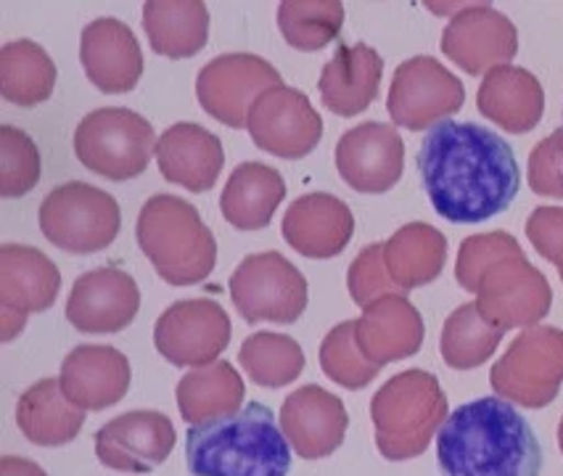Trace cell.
<instances>
[{
  "label": "cell",
  "mask_w": 563,
  "mask_h": 476,
  "mask_svg": "<svg viewBox=\"0 0 563 476\" xmlns=\"http://www.w3.org/2000/svg\"><path fill=\"white\" fill-rule=\"evenodd\" d=\"M418 173L434 212L455 225L506 212L521 186L514 148L476 122L444 120L431 128L418 152Z\"/></svg>",
  "instance_id": "cell-1"
},
{
  "label": "cell",
  "mask_w": 563,
  "mask_h": 476,
  "mask_svg": "<svg viewBox=\"0 0 563 476\" xmlns=\"http://www.w3.org/2000/svg\"><path fill=\"white\" fill-rule=\"evenodd\" d=\"M437 463L442 476H540L542 447L508 400L479 397L442 423Z\"/></svg>",
  "instance_id": "cell-2"
},
{
  "label": "cell",
  "mask_w": 563,
  "mask_h": 476,
  "mask_svg": "<svg viewBox=\"0 0 563 476\" xmlns=\"http://www.w3.org/2000/svg\"><path fill=\"white\" fill-rule=\"evenodd\" d=\"M188 476H289L291 447L262 402H249L186 434Z\"/></svg>",
  "instance_id": "cell-3"
},
{
  "label": "cell",
  "mask_w": 563,
  "mask_h": 476,
  "mask_svg": "<svg viewBox=\"0 0 563 476\" xmlns=\"http://www.w3.org/2000/svg\"><path fill=\"white\" fill-rule=\"evenodd\" d=\"M135 239L169 286H194L212 276L218 241L191 201L156 193L141 207Z\"/></svg>",
  "instance_id": "cell-4"
},
{
  "label": "cell",
  "mask_w": 563,
  "mask_h": 476,
  "mask_svg": "<svg viewBox=\"0 0 563 476\" xmlns=\"http://www.w3.org/2000/svg\"><path fill=\"white\" fill-rule=\"evenodd\" d=\"M448 416V397L434 374L410 368L391 376L371 400L378 453L386 461L418 458L440 434Z\"/></svg>",
  "instance_id": "cell-5"
},
{
  "label": "cell",
  "mask_w": 563,
  "mask_h": 476,
  "mask_svg": "<svg viewBox=\"0 0 563 476\" xmlns=\"http://www.w3.org/2000/svg\"><path fill=\"white\" fill-rule=\"evenodd\" d=\"M154 125L124 107L90 112L75 130V154L82 167L101 178L124 182L146 173L156 152Z\"/></svg>",
  "instance_id": "cell-6"
},
{
  "label": "cell",
  "mask_w": 563,
  "mask_h": 476,
  "mask_svg": "<svg viewBox=\"0 0 563 476\" xmlns=\"http://www.w3.org/2000/svg\"><path fill=\"white\" fill-rule=\"evenodd\" d=\"M37 220H41L43 236L69 254L109 250L122 228L117 199L80 180L56 186L41 204Z\"/></svg>",
  "instance_id": "cell-7"
},
{
  "label": "cell",
  "mask_w": 563,
  "mask_h": 476,
  "mask_svg": "<svg viewBox=\"0 0 563 476\" xmlns=\"http://www.w3.org/2000/svg\"><path fill=\"white\" fill-rule=\"evenodd\" d=\"M489 384L497 397L521 408L550 406L563 384V331L555 325L523 329L493 365Z\"/></svg>",
  "instance_id": "cell-8"
},
{
  "label": "cell",
  "mask_w": 563,
  "mask_h": 476,
  "mask_svg": "<svg viewBox=\"0 0 563 476\" xmlns=\"http://www.w3.org/2000/svg\"><path fill=\"white\" fill-rule=\"evenodd\" d=\"M231 299L246 323L291 325L307 308V280L280 252L249 254L231 276Z\"/></svg>",
  "instance_id": "cell-9"
},
{
  "label": "cell",
  "mask_w": 563,
  "mask_h": 476,
  "mask_svg": "<svg viewBox=\"0 0 563 476\" xmlns=\"http://www.w3.org/2000/svg\"><path fill=\"white\" fill-rule=\"evenodd\" d=\"M463 103L466 88L453 71L434 56H416L397 67L386 109L395 125L418 133L457 114Z\"/></svg>",
  "instance_id": "cell-10"
},
{
  "label": "cell",
  "mask_w": 563,
  "mask_h": 476,
  "mask_svg": "<svg viewBox=\"0 0 563 476\" xmlns=\"http://www.w3.org/2000/svg\"><path fill=\"white\" fill-rule=\"evenodd\" d=\"M284 85L280 71L254 54H222L196 77L201 109L225 128H246L249 112L267 90Z\"/></svg>",
  "instance_id": "cell-11"
},
{
  "label": "cell",
  "mask_w": 563,
  "mask_h": 476,
  "mask_svg": "<svg viewBox=\"0 0 563 476\" xmlns=\"http://www.w3.org/2000/svg\"><path fill=\"white\" fill-rule=\"evenodd\" d=\"M231 342V318L212 299H183L154 325V347L175 368H205L218 363Z\"/></svg>",
  "instance_id": "cell-12"
},
{
  "label": "cell",
  "mask_w": 563,
  "mask_h": 476,
  "mask_svg": "<svg viewBox=\"0 0 563 476\" xmlns=\"http://www.w3.org/2000/svg\"><path fill=\"white\" fill-rule=\"evenodd\" d=\"M62 273L35 246H0V339L11 342L24 331L32 312L54 308Z\"/></svg>",
  "instance_id": "cell-13"
},
{
  "label": "cell",
  "mask_w": 563,
  "mask_h": 476,
  "mask_svg": "<svg viewBox=\"0 0 563 476\" xmlns=\"http://www.w3.org/2000/svg\"><path fill=\"white\" fill-rule=\"evenodd\" d=\"M553 291L527 254L489 267L476 289V308L497 329H534L550 312Z\"/></svg>",
  "instance_id": "cell-14"
},
{
  "label": "cell",
  "mask_w": 563,
  "mask_h": 476,
  "mask_svg": "<svg viewBox=\"0 0 563 476\" xmlns=\"http://www.w3.org/2000/svg\"><path fill=\"white\" fill-rule=\"evenodd\" d=\"M246 130L254 146L278 159H305L323 139V120L302 90L278 85L249 112Z\"/></svg>",
  "instance_id": "cell-15"
},
{
  "label": "cell",
  "mask_w": 563,
  "mask_h": 476,
  "mask_svg": "<svg viewBox=\"0 0 563 476\" xmlns=\"http://www.w3.org/2000/svg\"><path fill=\"white\" fill-rule=\"evenodd\" d=\"M178 434L159 410H130L103 423L96 432V455L101 466L124 474H148L175 450Z\"/></svg>",
  "instance_id": "cell-16"
},
{
  "label": "cell",
  "mask_w": 563,
  "mask_h": 476,
  "mask_svg": "<svg viewBox=\"0 0 563 476\" xmlns=\"http://www.w3.org/2000/svg\"><path fill=\"white\" fill-rule=\"evenodd\" d=\"M442 54L466 75L479 77L484 71L508 67L510 58L519 54V32L493 5H468L457 11L442 32Z\"/></svg>",
  "instance_id": "cell-17"
},
{
  "label": "cell",
  "mask_w": 563,
  "mask_h": 476,
  "mask_svg": "<svg viewBox=\"0 0 563 476\" xmlns=\"http://www.w3.org/2000/svg\"><path fill=\"white\" fill-rule=\"evenodd\" d=\"M141 289L122 267L82 273L67 299V321L82 334H117L135 321Z\"/></svg>",
  "instance_id": "cell-18"
},
{
  "label": "cell",
  "mask_w": 563,
  "mask_h": 476,
  "mask_svg": "<svg viewBox=\"0 0 563 476\" xmlns=\"http://www.w3.org/2000/svg\"><path fill=\"white\" fill-rule=\"evenodd\" d=\"M336 169L346 186L360 193L391 191L405 169V143L397 128L363 122L346 130L336 143Z\"/></svg>",
  "instance_id": "cell-19"
},
{
  "label": "cell",
  "mask_w": 563,
  "mask_h": 476,
  "mask_svg": "<svg viewBox=\"0 0 563 476\" xmlns=\"http://www.w3.org/2000/svg\"><path fill=\"white\" fill-rule=\"evenodd\" d=\"M346 427L350 416L344 402L318 384L299 387L280 406V432L305 461H320L336 453L344 442Z\"/></svg>",
  "instance_id": "cell-20"
},
{
  "label": "cell",
  "mask_w": 563,
  "mask_h": 476,
  "mask_svg": "<svg viewBox=\"0 0 563 476\" xmlns=\"http://www.w3.org/2000/svg\"><path fill=\"white\" fill-rule=\"evenodd\" d=\"M62 389L85 413L107 410L128 395L133 370L128 355L109 344H80L64 357Z\"/></svg>",
  "instance_id": "cell-21"
},
{
  "label": "cell",
  "mask_w": 563,
  "mask_h": 476,
  "mask_svg": "<svg viewBox=\"0 0 563 476\" xmlns=\"http://www.w3.org/2000/svg\"><path fill=\"white\" fill-rule=\"evenodd\" d=\"M80 62L88 80L103 93H128L141 82L143 54L133 30L120 19H96L82 30Z\"/></svg>",
  "instance_id": "cell-22"
},
{
  "label": "cell",
  "mask_w": 563,
  "mask_h": 476,
  "mask_svg": "<svg viewBox=\"0 0 563 476\" xmlns=\"http://www.w3.org/2000/svg\"><path fill=\"white\" fill-rule=\"evenodd\" d=\"M427 325L418 308L405 295H389L363 308L355 321V342L373 365L405 361L421 350Z\"/></svg>",
  "instance_id": "cell-23"
},
{
  "label": "cell",
  "mask_w": 563,
  "mask_h": 476,
  "mask_svg": "<svg viewBox=\"0 0 563 476\" xmlns=\"http://www.w3.org/2000/svg\"><path fill=\"white\" fill-rule=\"evenodd\" d=\"M286 244L302 257L331 259L342 254L355 233V214L333 193H305L284 214Z\"/></svg>",
  "instance_id": "cell-24"
},
{
  "label": "cell",
  "mask_w": 563,
  "mask_h": 476,
  "mask_svg": "<svg viewBox=\"0 0 563 476\" xmlns=\"http://www.w3.org/2000/svg\"><path fill=\"white\" fill-rule=\"evenodd\" d=\"M156 165L165 180L191 193H205L214 186L225 165L222 143L196 122H178L156 141Z\"/></svg>",
  "instance_id": "cell-25"
},
{
  "label": "cell",
  "mask_w": 563,
  "mask_h": 476,
  "mask_svg": "<svg viewBox=\"0 0 563 476\" xmlns=\"http://www.w3.org/2000/svg\"><path fill=\"white\" fill-rule=\"evenodd\" d=\"M384 58L368 43L339 45L320 75V101L339 117H357L378 96Z\"/></svg>",
  "instance_id": "cell-26"
},
{
  "label": "cell",
  "mask_w": 563,
  "mask_h": 476,
  "mask_svg": "<svg viewBox=\"0 0 563 476\" xmlns=\"http://www.w3.org/2000/svg\"><path fill=\"white\" fill-rule=\"evenodd\" d=\"M476 107L506 133L521 135L540 125L545 112V90L532 71L508 64L484 75Z\"/></svg>",
  "instance_id": "cell-27"
},
{
  "label": "cell",
  "mask_w": 563,
  "mask_h": 476,
  "mask_svg": "<svg viewBox=\"0 0 563 476\" xmlns=\"http://www.w3.org/2000/svg\"><path fill=\"white\" fill-rule=\"evenodd\" d=\"M286 199L284 175L262 162H244L231 173L220 197L222 218L239 231H262Z\"/></svg>",
  "instance_id": "cell-28"
},
{
  "label": "cell",
  "mask_w": 563,
  "mask_h": 476,
  "mask_svg": "<svg viewBox=\"0 0 563 476\" xmlns=\"http://www.w3.org/2000/svg\"><path fill=\"white\" fill-rule=\"evenodd\" d=\"M16 423L32 445L62 447L77 440L85 410L69 400L58 378H43L19 397Z\"/></svg>",
  "instance_id": "cell-29"
},
{
  "label": "cell",
  "mask_w": 563,
  "mask_h": 476,
  "mask_svg": "<svg viewBox=\"0 0 563 476\" xmlns=\"http://www.w3.org/2000/svg\"><path fill=\"white\" fill-rule=\"evenodd\" d=\"M143 30L154 54L191 58L209 41V11L201 0H148L143 5Z\"/></svg>",
  "instance_id": "cell-30"
},
{
  "label": "cell",
  "mask_w": 563,
  "mask_h": 476,
  "mask_svg": "<svg viewBox=\"0 0 563 476\" xmlns=\"http://www.w3.org/2000/svg\"><path fill=\"white\" fill-rule=\"evenodd\" d=\"M448 259V239L427 223H408L384 241V263L389 278L402 291L421 289L440 278Z\"/></svg>",
  "instance_id": "cell-31"
},
{
  "label": "cell",
  "mask_w": 563,
  "mask_h": 476,
  "mask_svg": "<svg viewBox=\"0 0 563 476\" xmlns=\"http://www.w3.org/2000/svg\"><path fill=\"white\" fill-rule=\"evenodd\" d=\"M244 378L228 361L196 368L178 381V410L188 427L222 419L241 410L244 402Z\"/></svg>",
  "instance_id": "cell-32"
},
{
  "label": "cell",
  "mask_w": 563,
  "mask_h": 476,
  "mask_svg": "<svg viewBox=\"0 0 563 476\" xmlns=\"http://www.w3.org/2000/svg\"><path fill=\"white\" fill-rule=\"evenodd\" d=\"M56 64L35 41H11L0 48V96L16 107H37L54 96Z\"/></svg>",
  "instance_id": "cell-33"
},
{
  "label": "cell",
  "mask_w": 563,
  "mask_h": 476,
  "mask_svg": "<svg viewBox=\"0 0 563 476\" xmlns=\"http://www.w3.org/2000/svg\"><path fill=\"white\" fill-rule=\"evenodd\" d=\"M506 331L482 316L476 302H466L444 321L440 352L442 361L455 370H474L495 355Z\"/></svg>",
  "instance_id": "cell-34"
},
{
  "label": "cell",
  "mask_w": 563,
  "mask_h": 476,
  "mask_svg": "<svg viewBox=\"0 0 563 476\" xmlns=\"http://www.w3.org/2000/svg\"><path fill=\"white\" fill-rule=\"evenodd\" d=\"M239 363L257 387L280 389L302 376L305 350L289 334L257 331L241 344Z\"/></svg>",
  "instance_id": "cell-35"
},
{
  "label": "cell",
  "mask_w": 563,
  "mask_h": 476,
  "mask_svg": "<svg viewBox=\"0 0 563 476\" xmlns=\"http://www.w3.org/2000/svg\"><path fill=\"white\" fill-rule=\"evenodd\" d=\"M344 5L339 0H286L278 5V27L291 48L312 51L325 48L342 32Z\"/></svg>",
  "instance_id": "cell-36"
},
{
  "label": "cell",
  "mask_w": 563,
  "mask_h": 476,
  "mask_svg": "<svg viewBox=\"0 0 563 476\" xmlns=\"http://www.w3.org/2000/svg\"><path fill=\"white\" fill-rule=\"evenodd\" d=\"M320 368L344 389H363L378 376V365L363 355L355 342V321H344L325 334L320 344Z\"/></svg>",
  "instance_id": "cell-37"
},
{
  "label": "cell",
  "mask_w": 563,
  "mask_h": 476,
  "mask_svg": "<svg viewBox=\"0 0 563 476\" xmlns=\"http://www.w3.org/2000/svg\"><path fill=\"white\" fill-rule=\"evenodd\" d=\"M41 152L24 130L0 128V197L16 199L41 182Z\"/></svg>",
  "instance_id": "cell-38"
},
{
  "label": "cell",
  "mask_w": 563,
  "mask_h": 476,
  "mask_svg": "<svg viewBox=\"0 0 563 476\" xmlns=\"http://www.w3.org/2000/svg\"><path fill=\"white\" fill-rule=\"evenodd\" d=\"M523 254L521 244L506 231H493V233H476L468 236L457 250V263H455V278L463 289L476 295L479 289V280L489 267L500 263L506 257H519Z\"/></svg>",
  "instance_id": "cell-39"
},
{
  "label": "cell",
  "mask_w": 563,
  "mask_h": 476,
  "mask_svg": "<svg viewBox=\"0 0 563 476\" xmlns=\"http://www.w3.org/2000/svg\"><path fill=\"white\" fill-rule=\"evenodd\" d=\"M346 286L350 297L355 299L360 308H368L376 299L389 295H405L402 289L389 278L384 263V244H371L352 259L350 273H346Z\"/></svg>",
  "instance_id": "cell-40"
},
{
  "label": "cell",
  "mask_w": 563,
  "mask_h": 476,
  "mask_svg": "<svg viewBox=\"0 0 563 476\" xmlns=\"http://www.w3.org/2000/svg\"><path fill=\"white\" fill-rule=\"evenodd\" d=\"M527 178L537 197L563 199V128L553 130L532 148Z\"/></svg>",
  "instance_id": "cell-41"
},
{
  "label": "cell",
  "mask_w": 563,
  "mask_h": 476,
  "mask_svg": "<svg viewBox=\"0 0 563 476\" xmlns=\"http://www.w3.org/2000/svg\"><path fill=\"white\" fill-rule=\"evenodd\" d=\"M527 236L537 254L563 267V207H537L527 220Z\"/></svg>",
  "instance_id": "cell-42"
},
{
  "label": "cell",
  "mask_w": 563,
  "mask_h": 476,
  "mask_svg": "<svg viewBox=\"0 0 563 476\" xmlns=\"http://www.w3.org/2000/svg\"><path fill=\"white\" fill-rule=\"evenodd\" d=\"M0 476H48L35 461L19 458V455H3L0 458Z\"/></svg>",
  "instance_id": "cell-43"
},
{
  "label": "cell",
  "mask_w": 563,
  "mask_h": 476,
  "mask_svg": "<svg viewBox=\"0 0 563 476\" xmlns=\"http://www.w3.org/2000/svg\"><path fill=\"white\" fill-rule=\"evenodd\" d=\"M559 447H561V453H563V416H561V423H559Z\"/></svg>",
  "instance_id": "cell-44"
},
{
  "label": "cell",
  "mask_w": 563,
  "mask_h": 476,
  "mask_svg": "<svg viewBox=\"0 0 563 476\" xmlns=\"http://www.w3.org/2000/svg\"><path fill=\"white\" fill-rule=\"evenodd\" d=\"M559 276H561V280H563V267H559Z\"/></svg>",
  "instance_id": "cell-45"
}]
</instances>
